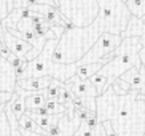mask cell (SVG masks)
<instances>
[{
	"instance_id": "6da1fadb",
	"label": "cell",
	"mask_w": 145,
	"mask_h": 136,
	"mask_svg": "<svg viewBox=\"0 0 145 136\" xmlns=\"http://www.w3.org/2000/svg\"><path fill=\"white\" fill-rule=\"evenodd\" d=\"M97 122H110L118 136H142L145 133V101L137 93L118 96L107 88L96 99Z\"/></svg>"
},
{
	"instance_id": "7a4b0ae2",
	"label": "cell",
	"mask_w": 145,
	"mask_h": 136,
	"mask_svg": "<svg viewBox=\"0 0 145 136\" xmlns=\"http://www.w3.org/2000/svg\"><path fill=\"white\" fill-rule=\"evenodd\" d=\"M99 35H101V30H99V26L96 21L86 27H73L70 30H64L57 40L54 51H53V63H78L96 43Z\"/></svg>"
},
{
	"instance_id": "3957f363",
	"label": "cell",
	"mask_w": 145,
	"mask_h": 136,
	"mask_svg": "<svg viewBox=\"0 0 145 136\" xmlns=\"http://www.w3.org/2000/svg\"><path fill=\"white\" fill-rule=\"evenodd\" d=\"M140 38L139 37H126L121 40L115 51H113V58H112L105 66L101 67L102 72L107 75V88H110L112 83L121 77L126 71L136 66L139 63L137 53L140 50Z\"/></svg>"
},
{
	"instance_id": "277c9868",
	"label": "cell",
	"mask_w": 145,
	"mask_h": 136,
	"mask_svg": "<svg viewBox=\"0 0 145 136\" xmlns=\"http://www.w3.org/2000/svg\"><path fill=\"white\" fill-rule=\"evenodd\" d=\"M99 16L96 19L101 34L108 32L113 35H121L126 29L131 13L128 11L126 5L120 0H97Z\"/></svg>"
},
{
	"instance_id": "5b68a950",
	"label": "cell",
	"mask_w": 145,
	"mask_h": 136,
	"mask_svg": "<svg viewBox=\"0 0 145 136\" xmlns=\"http://www.w3.org/2000/svg\"><path fill=\"white\" fill-rule=\"evenodd\" d=\"M59 13L75 27H86L99 16L97 0H54Z\"/></svg>"
},
{
	"instance_id": "8992f818",
	"label": "cell",
	"mask_w": 145,
	"mask_h": 136,
	"mask_svg": "<svg viewBox=\"0 0 145 136\" xmlns=\"http://www.w3.org/2000/svg\"><path fill=\"white\" fill-rule=\"evenodd\" d=\"M121 40H123L121 35H113V34H108V32L101 34L99 38L96 40V43L88 50V53L78 61V66H81V64L99 63V61L104 59L105 56L112 55V53L118 48V45L121 43Z\"/></svg>"
},
{
	"instance_id": "52a82bcc",
	"label": "cell",
	"mask_w": 145,
	"mask_h": 136,
	"mask_svg": "<svg viewBox=\"0 0 145 136\" xmlns=\"http://www.w3.org/2000/svg\"><path fill=\"white\" fill-rule=\"evenodd\" d=\"M118 79L126 82L129 85V88H131V91L137 93L140 98H145V71H144V67H142L140 61L136 63L134 67L126 71V72L121 77H118Z\"/></svg>"
},
{
	"instance_id": "ba28073f",
	"label": "cell",
	"mask_w": 145,
	"mask_h": 136,
	"mask_svg": "<svg viewBox=\"0 0 145 136\" xmlns=\"http://www.w3.org/2000/svg\"><path fill=\"white\" fill-rule=\"evenodd\" d=\"M64 86L77 98L81 99H96L99 96L97 90L94 88V85L89 80H80L78 77H70L67 82L64 83Z\"/></svg>"
},
{
	"instance_id": "9c48e42d",
	"label": "cell",
	"mask_w": 145,
	"mask_h": 136,
	"mask_svg": "<svg viewBox=\"0 0 145 136\" xmlns=\"http://www.w3.org/2000/svg\"><path fill=\"white\" fill-rule=\"evenodd\" d=\"M0 35H2V38H3L5 45L8 47V50L11 51L14 56H18V58H22V59H24V56H26L30 51V48H32L30 43L24 42V40H21V38H18V37H14L11 32H8L7 29H3L2 26H0Z\"/></svg>"
},
{
	"instance_id": "30bf717a",
	"label": "cell",
	"mask_w": 145,
	"mask_h": 136,
	"mask_svg": "<svg viewBox=\"0 0 145 136\" xmlns=\"http://www.w3.org/2000/svg\"><path fill=\"white\" fill-rule=\"evenodd\" d=\"M32 11H37L40 13L43 18H45V21L51 22V24L54 26H59V27H62L64 29V24L67 22V19H65L62 15L59 13V10H57V7H51V5H40V3H35L34 7H32Z\"/></svg>"
},
{
	"instance_id": "8fae6325",
	"label": "cell",
	"mask_w": 145,
	"mask_h": 136,
	"mask_svg": "<svg viewBox=\"0 0 145 136\" xmlns=\"http://www.w3.org/2000/svg\"><path fill=\"white\" fill-rule=\"evenodd\" d=\"M51 83V77H30V79H19L16 80L18 88L30 91V93H39L46 90L48 85Z\"/></svg>"
},
{
	"instance_id": "7c38bea8",
	"label": "cell",
	"mask_w": 145,
	"mask_h": 136,
	"mask_svg": "<svg viewBox=\"0 0 145 136\" xmlns=\"http://www.w3.org/2000/svg\"><path fill=\"white\" fill-rule=\"evenodd\" d=\"M144 34H145V26L142 24V21L139 19V18L131 16L128 26H126V29H124L123 34H121V38H126V37H142Z\"/></svg>"
},
{
	"instance_id": "4fadbf2b",
	"label": "cell",
	"mask_w": 145,
	"mask_h": 136,
	"mask_svg": "<svg viewBox=\"0 0 145 136\" xmlns=\"http://www.w3.org/2000/svg\"><path fill=\"white\" fill-rule=\"evenodd\" d=\"M126 8L134 18H144L145 16V0H128Z\"/></svg>"
},
{
	"instance_id": "5bb4252c",
	"label": "cell",
	"mask_w": 145,
	"mask_h": 136,
	"mask_svg": "<svg viewBox=\"0 0 145 136\" xmlns=\"http://www.w3.org/2000/svg\"><path fill=\"white\" fill-rule=\"evenodd\" d=\"M89 82L94 85V88L97 90L99 96L107 90V75H105V72H102V71H99L97 74H94V75L89 79Z\"/></svg>"
},
{
	"instance_id": "9a60e30c",
	"label": "cell",
	"mask_w": 145,
	"mask_h": 136,
	"mask_svg": "<svg viewBox=\"0 0 145 136\" xmlns=\"http://www.w3.org/2000/svg\"><path fill=\"white\" fill-rule=\"evenodd\" d=\"M61 85H62V82L56 80V79H51V83L48 85V88L43 90V96L46 98V101L48 99H56L57 98V91H59Z\"/></svg>"
},
{
	"instance_id": "2e32d148",
	"label": "cell",
	"mask_w": 145,
	"mask_h": 136,
	"mask_svg": "<svg viewBox=\"0 0 145 136\" xmlns=\"http://www.w3.org/2000/svg\"><path fill=\"white\" fill-rule=\"evenodd\" d=\"M72 99H73V94L70 93V91L64 86V83H62L61 88H59V91H57V98H56V101L59 102V104H62V106H69Z\"/></svg>"
},
{
	"instance_id": "e0dca14e",
	"label": "cell",
	"mask_w": 145,
	"mask_h": 136,
	"mask_svg": "<svg viewBox=\"0 0 145 136\" xmlns=\"http://www.w3.org/2000/svg\"><path fill=\"white\" fill-rule=\"evenodd\" d=\"M13 114H14V117H16L18 120L21 119L22 115L26 114V106H24V98L22 96H18L16 94V98H14V101H13Z\"/></svg>"
},
{
	"instance_id": "ac0fdd59",
	"label": "cell",
	"mask_w": 145,
	"mask_h": 136,
	"mask_svg": "<svg viewBox=\"0 0 145 136\" xmlns=\"http://www.w3.org/2000/svg\"><path fill=\"white\" fill-rule=\"evenodd\" d=\"M73 136H96V128H89L85 122H81Z\"/></svg>"
},
{
	"instance_id": "d6986e66",
	"label": "cell",
	"mask_w": 145,
	"mask_h": 136,
	"mask_svg": "<svg viewBox=\"0 0 145 136\" xmlns=\"http://www.w3.org/2000/svg\"><path fill=\"white\" fill-rule=\"evenodd\" d=\"M140 38V50H139V53H137V58H139V61H140V64H142V67H144V71H145V34L142 35V37H139Z\"/></svg>"
},
{
	"instance_id": "ffe728a7",
	"label": "cell",
	"mask_w": 145,
	"mask_h": 136,
	"mask_svg": "<svg viewBox=\"0 0 145 136\" xmlns=\"http://www.w3.org/2000/svg\"><path fill=\"white\" fill-rule=\"evenodd\" d=\"M11 94L10 91H0V104H7V102L11 99Z\"/></svg>"
},
{
	"instance_id": "44dd1931",
	"label": "cell",
	"mask_w": 145,
	"mask_h": 136,
	"mask_svg": "<svg viewBox=\"0 0 145 136\" xmlns=\"http://www.w3.org/2000/svg\"><path fill=\"white\" fill-rule=\"evenodd\" d=\"M35 3H40V5H51V7H56L54 0H35Z\"/></svg>"
},
{
	"instance_id": "7402d4cb",
	"label": "cell",
	"mask_w": 145,
	"mask_h": 136,
	"mask_svg": "<svg viewBox=\"0 0 145 136\" xmlns=\"http://www.w3.org/2000/svg\"><path fill=\"white\" fill-rule=\"evenodd\" d=\"M120 2H121V3H124V5H126V2H128V0H120Z\"/></svg>"
},
{
	"instance_id": "603a6c76",
	"label": "cell",
	"mask_w": 145,
	"mask_h": 136,
	"mask_svg": "<svg viewBox=\"0 0 145 136\" xmlns=\"http://www.w3.org/2000/svg\"><path fill=\"white\" fill-rule=\"evenodd\" d=\"M142 136H145V133H144V135H142Z\"/></svg>"
},
{
	"instance_id": "cb8c5ba5",
	"label": "cell",
	"mask_w": 145,
	"mask_h": 136,
	"mask_svg": "<svg viewBox=\"0 0 145 136\" xmlns=\"http://www.w3.org/2000/svg\"><path fill=\"white\" fill-rule=\"evenodd\" d=\"M142 99H144V101H145V98H142Z\"/></svg>"
}]
</instances>
